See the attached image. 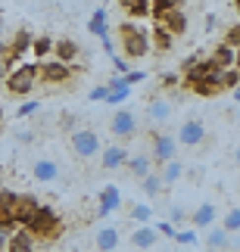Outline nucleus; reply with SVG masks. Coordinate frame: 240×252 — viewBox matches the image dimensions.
<instances>
[{
  "label": "nucleus",
  "mask_w": 240,
  "mask_h": 252,
  "mask_svg": "<svg viewBox=\"0 0 240 252\" xmlns=\"http://www.w3.org/2000/svg\"><path fill=\"white\" fill-rule=\"evenodd\" d=\"M25 230L34 240H56V237L63 234V221H60V215H56L50 206H44V202H41L37 212L25 221Z\"/></svg>",
  "instance_id": "f257e3e1"
},
{
  "label": "nucleus",
  "mask_w": 240,
  "mask_h": 252,
  "mask_svg": "<svg viewBox=\"0 0 240 252\" xmlns=\"http://www.w3.org/2000/svg\"><path fill=\"white\" fill-rule=\"evenodd\" d=\"M119 41L122 50L131 56V60H140V56L150 53V28H143L137 22H122L119 25Z\"/></svg>",
  "instance_id": "f03ea898"
},
{
  "label": "nucleus",
  "mask_w": 240,
  "mask_h": 252,
  "mask_svg": "<svg viewBox=\"0 0 240 252\" xmlns=\"http://www.w3.org/2000/svg\"><path fill=\"white\" fill-rule=\"evenodd\" d=\"M3 84H6V91L13 94V96L28 94V91H32V87L37 84V63H19L16 69H9V72H6Z\"/></svg>",
  "instance_id": "7ed1b4c3"
},
{
  "label": "nucleus",
  "mask_w": 240,
  "mask_h": 252,
  "mask_svg": "<svg viewBox=\"0 0 240 252\" xmlns=\"http://www.w3.org/2000/svg\"><path fill=\"white\" fill-rule=\"evenodd\" d=\"M150 159H153V165H166L169 159H178V140H175V134H169V131H153Z\"/></svg>",
  "instance_id": "20e7f679"
},
{
  "label": "nucleus",
  "mask_w": 240,
  "mask_h": 252,
  "mask_svg": "<svg viewBox=\"0 0 240 252\" xmlns=\"http://www.w3.org/2000/svg\"><path fill=\"white\" fill-rule=\"evenodd\" d=\"M69 143H72V153L78 159H94V156H100V150H103L100 147V137H97V131H94V128H75Z\"/></svg>",
  "instance_id": "39448f33"
},
{
  "label": "nucleus",
  "mask_w": 240,
  "mask_h": 252,
  "mask_svg": "<svg viewBox=\"0 0 240 252\" xmlns=\"http://www.w3.org/2000/svg\"><path fill=\"white\" fill-rule=\"evenodd\" d=\"M72 75H75L72 65L56 63L53 56H50V60H41V63H37V78H41L44 84H53V87H56V84H66Z\"/></svg>",
  "instance_id": "423d86ee"
},
{
  "label": "nucleus",
  "mask_w": 240,
  "mask_h": 252,
  "mask_svg": "<svg viewBox=\"0 0 240 252\" xmlns=\"http://www.w3.org/2000/svg\"><path fill=\"white\" fill-rule=\"evenodd\" d=\"M175 140L181 143V147H200V143L206 140V125L200 122V119H190V122H184V125L178 128Z\"/></svg>",
  "instance_id": "0eeeda50"
},
{
  "label": "nucleus",
  "mask_w": 240,
  "mask_h": 252,
  "mask_svg": "<svg viewBox=\"0 0 240 252\" xmlns=\"http://www.w3.org/2000/svg\"><path fill=\"white\" fill-rule=\"evenodd\" d=\"M137 128H140L137 112H131V109H119L116 115H112V125H109V131L116 134V137H134Z\"/></svg>",
  "instance_id": "6e6552de"
},
{
  "label": "nucleus",
  "mask_w": 240,
  "mask_h": 252,
  "mask_svg": "<svg viewBox=\"0 0 240 252\" xmlns=\"http://www.w3.org/2000/svg\"><path fill=\"white\" fill-rule=\"evenodd\" d=\"M100 206H97V212L94 215L97 218H106V215H112V212H119L122 209V193H119V187L116 184H106V187L100 190Z\"/></svg>",
  "instance_id": "1a4fd4ad"
},
{
  "label": "nucleus",
  "mask_w": 240,
  "mask_h": 252,
  "mask_svg": "<svg viewBox=\"0 0 240 252\" xmlns=\"http://www.w3.org/2000/svg\"><path fill=\"white\" fill-rule=\"evenodd\" d=\"M119 243H122L119 227L103 224V227H97V234H94V246H97V252H116Z\"/></svg>",
  "instance_id": "9d476101"
},
{
  "label": "nucleus",
  "mask_w": 240,
  "mask_h": 252,
  "mask_svg": "<svg viewBox=\"0 0 240 252\" xmlns=\"http://www.w3.org/2000/svg\"><path fill=\"white\" fill-rule=\"evenodd\" d=\"M156 25L166 28L171 37H178V34L187 32V13H184V9H171V13H166V16L156 19Z\"/></svg>",
  "instance_id": "9b49d317"
},
{
  "label": "nucleus",
  "mask_w": 240,
  "mask_h": 252,
  "mask_svg": "<svg viewBox=\"0 0 240 252\" xmlns=\"http://www.w3.org/2000/svg\"><path fill=\"white\" fill-rule=\"evenodd\" d=\"M128 156L131 153L125 150V147H103L100 150V165L106 168V171H116V168H125V162H128Z\"/></svg>",
  "instance_id": "f8f14e48"
},
{
  "label": "nucleus",
  "mask_w": 240,
  "mask_h": 252,
  "mask_svg": "<svg viewBox=\"0 0 240 252\" xmlns=\"http://www.w3.org/2000/svg\"><path fill=\"white\" fill-rule=\"evenodd\" d=\"M53 60L56 63H66V65H72L75 60H78L81 56V47L72 41V37H63V41H53Z\"/></svg>",
  "instance_id": "ddd939ff"
},
{
  "label": "nucleus",
  "mask_w": 240,
  "mask_h": 252,
  "mask_svg": "<svg viewBox=\"0 0 240 252\" xmlns=\"http://www.w3.org/2000/svg\"><path fill=\"white\" fill-rule=\"evenodd\" d=\"M37 206H41V199L37 196H32V193H25V196H19L16 199V209H13V221L19 227H25V221L37 212Z\"/></svg>",
  "instance_id": "4468645a"
},
{
  "label": "nucleus",
  "mask_w": 240,
  "mask_h": 252,
  "mask_svg": "<svg viewBox=\"0 0 240 252\" xmlns=\"http://www.w3.org/2000/svg\"><path fill=\"white\" fill-rule=\"evenodd\" d=\"M215 218H218L215 202H200V206L194 209V215H190V224H194V230H200V227H212Z\"/></svg>",
  "instance_id": "2eb2a0df"
},
{
  "label": "nucleus",
  "mask_w": 240,
  "mask_h": 252,
  "mask_svg": "<svg viewBox=\"0 0 240 252\" xmlns=\"http://www.w3.org/2000/svg\"><path fill=\"white\" fill-rule=\"evenodd\" d=\"M6 252H34V237L25 227H16L6 240Z\"/></svg>",
  "instance_id": "dca6fc26"
},
{
  "label": "nucleus",
  "mask_w": 240,
  "mask_h": 252,
  "mask_svg": "<svg viewBox=\"0 0 240 252\" xmlns=\"http://www.w3.org/2000/svg\"><path fill=\"white\" fill-rule=\"evenodd\" d=\"M125 168L131 171V178H147V174L153 171V159L150 153H134V156H128V162H125Z\"/></svg>",
  "instance_id": "f3484780"
},
{
  "label": "nucleus",
  "mask_w": 240,
  "mask_h": 252,
  "mask_svg": "<svg viewBox=\"0 0 240 252\" xmlns=\"http://www.w3.org/2000/svg\"><path fill=\"white\" fill-rule=\"evenodd\" d=\"M32 174H34V181H41V184H53L56 178H60V165H56L53 159H37Z\"/></svg>",
  "instance_id": "a211bd4d"
},
{
  "label": "nucleus",
  "mask_w": 240,
  "mask_h": 252,
  "mask_svg": "<svg viewBox=\"0 0 240 252\" xmlns=\"http://www.w3.org/2000/svg\"><path fill=\"white\" fill-rule=\"evenodd\" d=\"M156 174H159L162 187H171V184H178L181 178H184V165H181V159H169Z\"/></svg>",
  "instance_id": "6ab92c4d"
},
{
  "label": "nucleus",
  "mask_w": 240,
  "mask_h": 252,
  "mask_svg": "<svg viewBox=\"0 0 240 252\" xmlns=\"http://www.w3.org/2000/svg\"><path fill=\"white\" fill-rule=\"evenodd\" d=\"M169 115H171V103L169 100H150V106H147V122H153V125H166L169 122Z\"/></svg>",
  "instance_id": "aec40b11"
},
{
  "label": "nucleus",
  "mask_w": 240,
  "mask_h": 252,
  "mask_svg": "<svg viewBox=\"0 0 240 252\" xmlns=\"http://www.w3.org/2000/svg\"><path fill=\"white\" fill-rule=\"evenodd\" d=\"M88 32L97 34L100 41L103 37H109V19H106V6H97L94 9V16L88 19Z\"/></svg>",
  "instance_id": "412c9836"
},
{
  "label": "nucleus",
  "mask_w": 240,
  "mask_h": 252,
  "mask_svg": "<svg viewBox=\"0 0 240 252\" xmlns=\"http://www.w3.org/2000/svg\"><path fill=\"white\" fill-rule=\"evenodd\" d=\"M212 63H215L222 72H228V69H237V47L218 44V47H215V56H212Z\"/></svg>",
  "instance_id": "4be33fe9"
},
{
  "label": "nucleus",
  "mask_w": 240,
  "mask_h": 252,
  "mask_svg": "<svg viewBox=\"0 0 240 252\" xmlns=\"http://www.w3.org/2000/svg\"><path fill=\"white\" fill-rule=\"evenodd\" d=\"M156 240H159V234L153 230V224L134 227V234H131V243L137 246V249H150V246H156Z\"/></svg>",
  "instance_id": "5701e85b"
},
{
  "label": "nucleus",
  "mask_w": 240,
  "mask_h": 252,
  "mask_svg": "<svg viewBox=\"0 0 240 252\" xmlns=\"http://www.w3.org/2000/svg\"><path fill=\"white\" fill-rule=\"evenodd\" d=\"M28 53H32L37 63H41V60H50V53H53V37H47V34L32 37V50H28Z\"/></svg>",
  "instance_id": "b1692460"
},
{
  "label": "nucleus",
  "mask_w": 240,
  "mask_h": 252,
  "mask_svg": "<svg viewBox=\"0 0 240 252\" xmlns=\"http://www.w3.org/2000/svg\"><path fill=\"white\" fill-rule=\"evenodd\" d=\"M184 3L187 0H150V16L159 19V16L171 13V9H184Z\"/></svg>",
  "instance_id": "393cba45"
},
{
  "label": "nucleus",
  "mask_w": 240,
  "mask_h": 252,
  "mask_svg": "<svg viewBox=\"0 0 240 252\" xmlns=\"http://www.w3.org/2000/svg\"><path fill=\"white\" fill-rule=\"evenodd\" d=\"M16 199H19V193H13V190H0V221H3V218H13Z\"/></svg>",
  "instance_id": "a878e982"
},
{
  "label": "nucleus",
  "mask_w": 240,
  "mask_h": 252,
  "mask_svg": "<svg viewBox=\"0 0 240 252\" xmlns=\"http://www.w3.org/2000/svg\"><path fill=\"white\" fill-rule=\"evenodd\" d=\"M150 32H153V44H156V50H171V44H175V37H171V34L166 32V28L153 25ZM153 44H150V47H153Z\"/></svg>",
  "instance_id": "bb28decb"
},
{
  "label": "nucleus",
  "mask_w": 240,
  "mask_h": 252,
  "mask_svg": "<svg viewBox=\"0 0 240 252\" xmlns=\"http://www.w3.org/2000/svg\"><path fill=\"white\" fill-rule=\"evenodd\" d=\"M206 246L209 249H228V234H225V230L222 227H209V234H206Z\"/></svg>",
  "instance_id": "cd10ccee"
},
{
  "label": "nucleus",
  "mask_w": 240,
  "mask_h": 252,
  "mask_svg": "<svg viewBox=\"0 0 240 252\" xmlns=\"http://www.w3.org/2000/svg\"><path fill=\"white\" fill-rule=\"evenodd\" d=\"M222 230H225V234H237V230H240V209H237V206H231V209L225 212Z\"/></svg>",
  "instance_id": "c85d7f7f"
},
{
  "label": "nucleus",
  "mask_w": 240,
  "mask_h": 252,
  "mask_svg": "<svg viewBox=\"0 0 240 252\" xmlns=\"http://www.w3.org/2000/svg\"><path fill=\"white\" fill-rule=\"evenodd\" d=\"M140 184H143V193H147V196H159L162 193V181H159L156 171H150L147 178H140Z\"/></svg>",
  "instance_id": "c756f323"
},
{
  "label": "nucleus",
  "mask_w": 240,
  "mask_h": 252,
  "mask_svg": "<svg viewBox=\"0 0 240 252\" xmlns=\"http://www.w3.org/2000/svg\"><path fill=\"white\" fill-rule=\"evenodd\" d=\"M171 240H175V243L181 246V249H187V246H197V230L194 227H187V230H175V237H171Z\"/></svg>",
  "instance_id": "7c9ffc66"
},
{
  "label": "nucleus",
  "mask_w": 240,
  "mask_h": 252,
  "mask_svg": "<svg viewBox=\"0 0 240 252\" xmlns=\"http://www.w3.org/2000/svg\"><path fill=\"white\" fill-rule=\"evenodd\" d=\"M131 218H134V221H140V224H150L153 209L147 206V202H134V206H131Z\"/></svg>",
  "instance_id": "2f4dec72"
},
{
  "label": "nucleus",
  "mask_w": 240,
  "mask_h": 252,
  "mask_svg": "<svg viewBox=\"0 0 240 252\" xmlns=\"http://www.w3.org/2000/svg\"><path fill=\"white\" fill-rule=\"evenodd\" d=\"M106 91H109V87H106ZM128 96H131V87H116V91H109V94H106V100H103V103H109V106H119V103H125V100H128Z\"/></svg>",
  "instance_id": "473e14b6"
},
{
  "label": "nucleus",
  "mask_w": 240,
  "mask_h": 252,
  "mask_svg": "<svg viewBox=\"0 0 240 252\" xmlns=\"http://www.w3.org/2000/svg\"><path fill=\"white\" fill-rule=\"evenodd\" d=\"M16 227H19V224H16L13 218H3V221H0V252L6 249V240H9V234H13Z\"/></svg>",
  "instance_id": "72a5a7b5"
},
{
  "label": "nucleus",
  "mask_w": 240,
  "mask_h": 252,
  "mask_svg": "<svg viewBox=\"0 0 240 252\" xmlns=\"http://www.w3.org/2000/svg\"><path fill=\"white\" fill-rule=\"evenodd\" d=\"M237 84H240V72H237V69L222 72V87H228V91H237Z\"/></svg>",
  "instance_id": "f704fd0d"
},
{
  "label": "nucleus",
  "mask_w": 240,
  "mask_h": 252,
  "mask_svg": "<svg viewBox=\"0 0 240 252\" xmlns=\"http://www.w3.org/2000/svg\"><path fill=\"white\" fill-rule=\"evenodd\" d=\"M37 109H41V100H28L19 106V119H28V115H34Z\"/></svg>",
  "instance_id": "c9c22d12"
},
{
  "label": "nucleus",
  "mask_w": 240,
  "mask_h": 252,
  "mask_svg": "<svg viewBox=\"0 0 240 252\" xmlns=\"http://www.w3.org/2000/svg\"><path fill=\"white\" fill-rule=\"evenodd\" d=\"M128 16H131V19H147V16H150V0H140V3L134 6Z\"/></svg>",
  "instance_id": "e433bc0d"
},
{
  "label": "nucleus",
  "mask_w": 240,
  "mask_h": 252,
  "mask_svg": "<svg viewBox=\"0 0 240 252\" xmlns=\"http://www.w3.org/2000/svg\"><path fill=\"white\" fill-rule=\"evenodd\" d=\"M106 94H109V91H106V84H97V87H91V94H88V96H91V103H103V100H106Z\"/></svg>",
  "instance_id": "4c0bfd02"
},
{
  "label": "nucleus",
  "mask_w": 240,
  "mask_h": 252,
  "mask_svg": "<svg viewBox=\"0 0 240 252\" xmlns=\"http://www.w3.org/2000/svg\"><path fill=\"white\" fill-rule=\"evenodd\" d=\"M184 218H187V212L181 209V206H171V209H169V224H181Z\"/></svg>",
  "instance_id": "58836bf2"
},
{
  "label": "nucleus",
  "mask_w": 240,
  "mask_h": 252,
  "mask_svg": "<svg viewBox=\"0 0 240 252\" xmlns=\"http://www.w3.org/2000/svg\"><path fill=\"white\" fill-rule=\"evenodd\" d=\"M153 230H156L159 237H175V224H169V221H159V224H153Z\"/></svg>",
  "instance_id": "ea45409f"
},
{
  "label": "nucleus",
  "mask_w": 240,
  "mask_h": 252,
  "mask_svg": "<svg viewBox=\"0 0 240 252\" xmlns=\"http://www.w3.org/2000/svg\"><path fill=\"white\" fill-rule=\"evenodd\" d=\"M187 91H194L197 96H215L218 91H215V87H209V84H190L187 87Z\"/></svg>",
  "instance_id": "a19ab883"
},
{
  "label": "nucleus",
  "mask_w": 240,
  "mask_h": 252,
  "mask_svg": "<svg viewBox=\"0 0 240 252\" xmlns=\"http://www.w3.org/2000/svg\"><path fill=\"white\" fill-rule=\"evenodd\" d=\"M125 81H128V87H131V84H143V81H147V72H140V69H131L128 75H125Z\"/></svg>",
  "instance_id": "79ce46f5"
},
{
  "label": "nucleus",
  "mask_w": 240,
  "mask_h": 252,
  "mask_svg": "<svg viewBox=\"0 0 240 252\" xmlns=\"http://www.w3.org/2000/svg\"><path fill=\"white\" fill-rule=\"evenodd\" d=\"M222 44H228V47H237V44H240V32H237V25L228 28V34H225V41H222Z\"/></svg>",
  "instance_id": "37998d69"
},
{
  "label": "nucleus",
  "mask_w": 240,
  "mask_h": 252,
  "mask_svg": "<svg viewBox=\"0 0 240 252\" xmlns=\"http://www.w3.org/2000/svg\"><path fill=\"white\" fill-rule=\"evenodd\" d=\"M178 84H181V75H175V72L162 75V87H166V91H169V87H178Z\"/></svg>",
  "instance_id": "c03bdc74"
},
{
  "label": "nucleus",
  "mask_w": 240,
  "mask_h": 252,
  "mask_svg": "<svg viewBox=\"0 0 240 252\" xmlns=\"http://www.w3.org/2000/svg\"><path fill=\"white\" fill-rule=\"evenodd\" d=\"M109 60H112V65H116L119 75H128V72H131V69H128V60H122V56H109Z\"/></svg>",
  "instance_id": "a18cd8bd"
},
{
  "label": "nucleus",
  "mask_w": 240,
  "mask_h": 252,
  "mask_svg": "<svg viewBox=\"0 0 240 252\" xmlns=\"http://www.w3.org/2000/svg\"><path fill=\"white\" fill-rule=\"evenodd\" d=\"M116 3H119V6L125 9V13H131V9H134V6L140 3V0H116Z\"/></svg>",
  "instance_id": "49530a36"
},
{
  "label": "nucleus",
  "mask_w": 240,
  "mask_h": 252,
  "mask_svg": "<svg viewBox=\"0 0 240 252\" xmlns=\"http://www.w3.org/2000/svg\"><path fill=\"white\" fill-rule=\"evenodd\" d=\"M32 140H34L32 131H22V134H19V143H32Z\"/></svg>",
  "instance_id": "de8ad7c7"
},
{
  "label": "nucleus",
  "mask_w": 240,
  "mask_h": 252,
  "mask_svg": "<svg viewBox=\"0 0 240 252\" xmlns=\"http://www.w3.org/2000/svg\"><path fill=\"white\" fill-rule=\"evenodd\" d=\"M3 56H6V44L0 41V63H3Z\"/></svg>",
  "instance_id": "09e8293b"
},
{
  "label": "nucleus",
  "mask_w": 240,
  "mask_h": 252,
  "mask_svg": "<svg viewBox=\"0 0 240 252\" xmlns=\"http://www.w3.org/2000/svg\"><path fill=\"white\" fill-rule=\"evenodd\" d=\"M175 252H187V249H181V246H178V249H175Z\"/></svg>",
  "instance_id": "8fccbe9b"
},
{
  "label": "nucleus",
  "mask_w": 240,
  "mask_h": 252,
  "mask_svg": "<svg viewBox=\"0 0 240 252\" xmlns=\"http://www.w3.org/2000/svg\"><path fill=\"white\" fill-rule=\"evenodd\" d=\"M0 115H3V112H0Z\"/></svg>",
  "instance_id": "3c124183"
}]
</instances>
